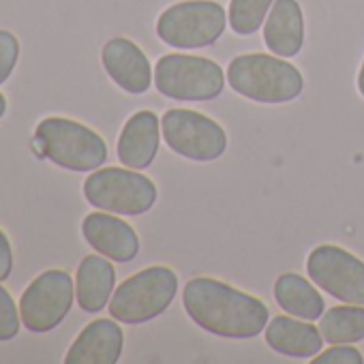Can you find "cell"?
<instances>
[{
	"instance_id": "5",
	"label": "cell",
	"mask_w": 364,
	"mask_h": 364,
	"mask_svg": "<svg viewBox=\"0 0 364 364\" xmlns=\"http://www.w3.org/2000/svg\"><path fill=\"white\" fill-rule=\"evenodd\" d=\"M228 24L225 9L215 0H185L159 16L156 35L169 48L200 50L215 46Z\"/></svg>"
},
{
	"instance_id": "25",
	"label": "cell",
	"mask_w": 364,
	"mask_h": 364,
	"mask_svg": "<svg viewBox=\"0 0 364 364\" xmlns=\"http://www.w3.org/2000/svg\"><path fill=\"white\" fill-rule=\"evenodd\" d=\"M358 90H360V95L364 97V63H362L360 73H358Z\"/></svg>"
},
{
	"instance_id": "14",
	"label": "cell",
	"mask_w": 364,
	"mask_h": 364,
	"mask_svg": "<svg viewBox=\"0 0 364 364\" xmlns=\"http://www.w3.org/2000/svg\"><path fill=\"white\" fill-rule=\"evenodd\" d=\"M161 141V122L156 114L141 109L133 114L118 137V159L131 169H146L152 165Z\"/></svg>"
},
{
	"instance_id": "17",
	"label": "cell",
	"mask_w": 364,
	"mask_h": 364,
	"mask_svg": "<svg viewBox=\"0 0 364 364\" xmlns=\"http://www.w3.org/2000/svg\"><path fill=\"white\" fill-rule=\"evenodd\" d=\"M114 285H116V270L105 255L101 257L99 253V255L84 257L75 279V296L80 309L86 313L103 311L112 300Z\"/></svg>"
},
{
	"instance_id": "2",
	"label": "cell",
	"mask_w": 364,
	"mask_h": 364,
	"mask_svg": "<svg viewBox=\"0 0 364 364\" xmlns=\"http://www.w3.org/2000/svg\"><path fill=\"white\" fill-rule=\"evenodd\" d=\"M228 84L240 97L266 105L289 103L304 88L302 73L291 63L270 54L236 56L228 67Z\"/></svg>"
},
{
	"instance_id": "7",
	"label": "cell",
	"mask_w": 364,
	"mask_h": 364,
	"mask_svg": "<svg viewBox=\"0 0 364 364\" xmlns=\"http://www.w3.org/2000/svg\"><path fill=\"white\" fill-rule=\"evenodd\" d=\"M156 90L176 101H215L225 88L223 69L204 56L167 54L154 69Z\"/></svg>"
},
{
	"instance_id": "6",
	"label": "cell",
	"mask_w": 364,
	"mask_h": 364,
	"mask_svg": "<svg viewBox=\"0 0 364 364\" xmlns=\"http://www.w3.org/2000/svg\"><path fill=\"white\" fill-rule=\"evenodd\" d=\"M84 196L88 204L99 210L122 217H139L152 210L159 193L154 182L137 169L103 167L95 169L86 178Z\"/></svg>"
},
{
	"instance_id": "10",
	"label": "cell",
	"mask_w": 364,
	"mask_h": 364,
	"mask_svg": "<svg viewBox=\"0 0 364 364\" xmlns=\"http://www.w3.org/2000/svg\"><path fill=\"white\" fill-rule=\"evenodd\" d=\"M306 272L328 296L349 304H364V262L349 251L321 245L306 257Z\"/></svg>"
},
{
	"instance_id": "23",
	"label": "cell",
	"mask_w": 364,
	"mask_h": 364,
	"mask_svg": "<svg viewBox=\"0 0 364 364\" xmlns=\"http://www.w3.org/2000/svg\"><path fill=\"white\" fill-rule=\"evenodd\" d=\"M364 358L358 349L349 347L347 343L334 345L328 351H319L313 358V364H362Z\"/></svg>"
},
{
	"instance_id": "3",
	"label": "cell",
	"mask_w": 364,
	"mask_h": 364,
	"mask_svg": "<svg viewBox=\"0 0 364 364\" xmlns=\"http://www.w3.org/2000/svg\"><path fill=\"white\" fill-rule=\"evenodd\" d=\"M41 152L63 169L95 171L107 161L103 137L90 127L69 118H46L35 131Z\"/></svg>"
},
{
	"instance_id": "9",
	"label": "cell",
	"mask_w": 364,
	"mask_h": 364,
	"mask_svg": "<svg viewBox=\"0 0 364 364\" xmlns=\"http://www.w3.org/2000/svg\"><path fill=\"white\" fill-rule=\"evenodd\" d=\"M75 285L69 272L48 270L39 274L20 298V317L26 330L46 334L63 323L73 306Z\"/></svg>"
},
{
	"instance_id": "18",
	"label": "cell",
	"mask_w": 364,
	"mask_h": 364,
	"mask_svg": "<svg viewBox=\"0 0 364 364\" xmlns=\"http://www.w3.org/2000/svg\"><path fill=\"white\" fill-rule=\"evenodd\" d=\"M274 300L285 313L306 321L319 319L326 309V302L317 291V287L296 272H285L277 279Z\"/></svg>"
},
{
	"instance_id": "1",
	"label": "cell",
	"mask_w": 364,
	"mask_h": 364,
	"mask_svg": "<svg viewBox=\"0 0 364 364\" xmlns=\"http://www.w3.org/2000/svg\"><path fill=\"white\" fill-rule=\"evenodd\" d=\"M182 304L202 330L223 338H253L270 321V311L259 298L210 277L191 279Z\"/></svg>"
},
{
	"instance_id": "15",
	"label": "cell",
	"mask_w": 364,
	"mask_h": 364,
	"mask_svg": "<svg viewBox=\"0 0 364 364\" xmlns=\"http://www.w3.org/2000/svg\"><path fill=\"white\" fill-rule=\"evenodd\" d=\"M266 343L281 355L313 360L323 347V336L313 321H300V317L294 319V315H277L266 326Z\"/></svg>"
},
{
	"instance_id": "4",
	"label": "cell",
	"mask_w": 364,
	"mask_h": 364,
	"mask_svg": "<svg viewBox=\"0 0 364 364\" xmlns=\"http://www.w3.org/2000/svg\"><path fill=\"white\" fill-rule=\"evenodd\" d=\"M178 277L167 266H150L122 281L109 300V315L122 323H146L156 319L173 302Z\"/></svg>"
},
{
	"instance_id": "24",
	"label": "cell",
	"mask_w": 364,
	"mask_h": 364,
	"mask_svg": "<svg viewBox=\"0 0 364 364\" xmlns=\"http://www.w3.org/2000/svg\"><path fill=\"white\" fill-rule=\"evenodd\" d=\"M14 270V253H11V245L9 238L5 236V232L0 230V281L9 279Z\"/></svg>"
},
{
	"instance_id": "12",
	"label": "cell",
	"mask_w": 364,
	"mask_h": 364,
	"mask_svg": "<svg viewBox=\"0 0 364 364\" xmlns=\"http://www.w3.org/2000/svg\"><path fill=\"white\" fill-rule=\"evenodd\" d=\"M82 234L97 253L105 255L112 262L129 264L139 253V238L135 230L118 217L92 213L84 219Z\"/></svg>"
},
{
	"instance_id": "11",
	"label": "cell",
	"mask_w": 364,
	"mask_h": 364,
	"mask_svg": "<svg viewBox=\"0 0 364 364\" xmlns=\"http://www.w3.org/2000/svg\"><path fill=\"white\" fill-rule=\"evenodd\" d=\"M101 60L114 84L129 95H144L154 82L146 54L131 39L116 37L107 41L103 46Z\"/></svg>"
},
{
	"instance_id": "16",
	"label": "cell",
	"mask_w": 364,
	"mask_h": 364,
	"mask_svg": "<svg viewBox=\"0 0 364 364\" xmlns=\"http://www.w3.org/2000/svg\"><path fill=\"white\" fill-rule=\"evenodd\" d=\"M264 43L279 58H294L304 46V18L298 0H274L264 26Z\"/></svg>"
},
{
	"instance_id": "21",
	"label": "cell",
	"mask_w": 364,
	"mask_h": 364,
	"mask_svg": "<svg viewBox=\"0 0 364 364\" xmlns=\"http://www.w3.org/2000/svg\"><path fill=\"white\" fill-rule=\"evenodd\" d=\"M20 309L11 294L0 285V341H11L20 332Z\"/></svg>"
},
{
	"instance_id": "22",
	"label": "cell",
	"mask_w": 364,
	"mask_h": 364,
	"mask_svg": "<svg viewBox=\"0 0 364 364\" xmlns=\"http://www.w3.org/2000/svg\"><path fill=\"white\" fill-rule=\"evenodd\" d=\"M18 56H20V43L16 35H11L9 31H0V84H5L11 77L18 65Z\"/></svg>"
},
{
	"instance_id": "13",
	"label": "cell",
	"mask_w": 364,
	"mask_h": 364,
	"mask_svg": "<svg viewBox=\"0 0 364 364\" xmlns=\"http://www.w3.org/2000/svg\"><path fill=\"white\" fill-rule=\"evenodd\" d=\"M124 334L122 328L112 319L90 321L69 347L67 364H116L122 355Z\"/></svg>"
},
{
	"instance_id": "19",
	"label": "cell",
	"mask_w": 364,
	"mask_h": 364,
	"mask_svg": "<svg viewBox=\"0 0 364 364\" xmlns=\"http://www.w3.org/2000/svg\"><path fill=\"white\" fill-rule=\"evenodd\" d=\"M319 330L326 343H360L364 341V304H341L328 309L319 317Z\"/></svg>"
},
{
	"instance_id": "20",
	"label": "cell",
	"mask_w": 364,
	"mask_h": 364,
	"mask_svg": "<svg viewBox=\"0 0 364 364\" xmlns=\"http://www.w3.org/2000/svg\"><path fill=\"white\" fill-rule=\"evenodd\" d=\"M272 5L274 0H232L228 11L230 28L240 37L255 35L262 28Z\"/></svg>"
},
{
	"instance_id": "26",
	"label": "cell",
	"mask_w": 364,
	"mask_h": 364,
	"mask_svg": "<svg viewBox=\"0 0 364 364\" xmlns=\"http://www.w3.org/2000/svg\"><path fill=\"white\" fill-rule=\"evenodd\" d=\"M5 112H7V99H5L3 95H0V118L5 116Z\"/></svg>"
},
{
	"instance_id": "8",
	"label": "cell",
	"mask_w": 364,
	"mask_h": 364,
	"mask_svg": "<svg viewBox=\"0 0 364 364\" xmlns=\"http://www.w3.org/2000/svg\"><path fill=\"white\" fill-rule=\"evenodd\" d=\"M161 133L176 154L189 161H217L228 150L225 129L217 120L193 109H167L161 118Z\"/></svg>"
}]
</instances>
